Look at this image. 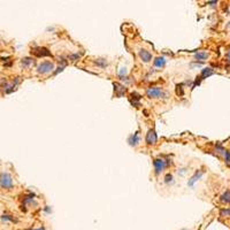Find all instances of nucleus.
Wrapping results in <instances>:
<instances>
[{"mask_svg": "<svg viewBox=\"0 0 230 230\" xmlns=\"http://www.w3.org/2000/svg\"><path fill=\"white\" fill-rule=\"evenodd\" d=\"M35 230H45L44 228H39V229H35Z\"/></svg>", "mask_w": 230, "mask_h": 230, "instance_id": "nucleus-21", "label": "nucleus"}, {"mask_svg": "<svg viewBox=\"0 0 230 230\" xmlns=\"http://www.w3.org/2000/svg\"><path fill=\"white\" fill-rule=\"evenodd\" d=\"M153 166L155 168V173L157 174H160L164 169V167L167 166V161L164 160V159H155L153 161Z\"/></svg>", "mask_w": 230, "mask_h": 230, "instance_id": "nucleus-5", "label": "nucleus"}, {"mask_svg": "<svg viewBox=\"0 0 230 230\" xmlns=\"http://www.w3.org/2000/svg\"><path fill=\"white\" fill-rule=\"evenodd\" d=\"M229 59H230V51H229Z\"/></svg>", "mask_w": 230, "mask_h": 230, "instance_id": "nucleus-22", "label": "nucleus"}, {"mask_svg": "<svg viewBox=\"0 0 230 230\" xmlns=\"http://www.w3.org/2000/svg\"><path fill=\"white\" fill-rule=\"evenodd\" d=\"M195 57H196L197 60H206L208 58V53H206V52H198V53H196Z\"/></svg>", "mask_w": 230, "mask_h": 230, "instance_id": "nucleus-12", "label": "nucleus"}, {"mask_svg": "<svg viewBox=\"0 0 230 230\" xmlns=\"http://www.w3.org/2000/svg\"><path fill=\"white\" fill-rule=\"evenodd\" d=\"M139 57H140V59H142L143 61H145V62H148V61L152 59L151 53L147 52V51H145V50H140V51H139Z\"/></svg>", "mask_w": 230, "mask_h": 230, "instance_id": "nucleus-7", "label": "nucleus"}, {"mask_svg": "<svg viewBox=\"0 0 230 230\" xmlns=\"http://www.w3.org/2000/svg\"><path fill=\"white\" fill-rule=\"evenodd\" d=\"M221 201H223V202H230V191H226L221 196Z\"/></svg>", "mask_w": 230, "mask_h": 230, "instance_id": "nucleus-14", "label": "nucleus"}, {"mask_svg": "<svg viewBox=\"0 0 230 230\" xmlns=\"http://www.w3.org/2000/svg\"><path fill=\"white\" fill-rule=\"evenodd\" d=\"M32 54L37 58L41 57H52V53L46 47H35L32 48Z\"/></svg>", "mask_w": 230, "mask_h": 230, "instance_id": "nucleus-4", "label": "nucleus"}, {"mask_svg": "<svg viewBox=\"0 0 230 230\" xmlns=\"http://www.w3.org/2000/svg\"><path fill=\"white\" fill-rule=\"evenodd\" d=\"M146 143L150 145H153L157 143V133L153 129L148 130V132L146 133Z\"/></svg>", "mask_w": 230, "mask_h": 230, "instance_id": "nucleus-6", "label": "nucleus"}, {"mask_svg": "<svg viewBox=\"0 0 230 230\" xmlns=\"http://www.w3.org/2000/svg\"><path fill=\"white\" fill-rule=\"evenodd\" d=\"M224 154H226V161H227V164H230V152L229 151H224Z\"/></svg>", "mask_w": 230, "mask_h": 230, "instance_id": "nucleus-18", "label": "nucleus"}, {"mask_svg": "<svg viewBox=\"0 0 230 230\" xmlns=\"http://www.w3.org/2000/svg\"><path fill=\"white\" fill-rule=\"evenodd\" d=\"M220 214H221V216H230V208L221 209L220 211Z\"/></svg>", "mask_w": 230, "mask_h": 230, "instance_id": "nucleus-16", "label": "nucleus"}, {"mask_svg": "<svg viewBox=\"0 0 230 230\" xmlns=\"http://www.w3.org/2000/svg\"><path fill=\"white\" fill-rule=\"evenodd\" d=\"M202 174H204V170H197V173H196V174L191 177V180L189 181V185H190V186H192V185L197 182L198 180L201 177V175H202Z\"/></svg>", "mask_w": 230, "mask_h": 230, "instance_id": "nucleus-8", "label": "nucleus"}, {"mask_svg": "<svg viewBox=\"0 0 230 230\" xmlns=\"http://www.w3.org/2000/svg\"><path fill=\"white\" fill-rule=\"evenodd\" d=\"M0 185L5 189H12L13 188V180L9 174L2 173L0 175Z\"/></svg>", "mask_w": 230, "mask_h": 230, "instance_id": "nucleus-1", "label": "nucleus"}, {"mask_svg": "<svg viewBox=\"0 0 230 230\" xmlns=\"http://www.w3.org/2000/svg\"><path fill=\"white\" fill-rule=\"evenodd\" d=\"M53 69H54L53 62H51V61H44V62H41V64L38 66L37 71H38L39 74H48V73H51Z\"/></svg>", "mask_w": 230, "mask_h": 230, "instance_id": "nucleus-2", "label": "nucleus"}, {"mask_svg": "<svg viewBox=\"0 0 230 230\" xmlns=\"http://www.w3.org/2000/svg\"><path fill=\"white\" fill-rule=\"evenodd\" d=\"M170 180H173V177H171V175H170V174H168V175L166 176V182L168 183V182H170Z\"/></svg>", "mask_w": 230, "mask_h": 230, "instance_id": "nucleus-20", "label": "nucleus"}, {"mask_svg": "<svg viewBox=\"0 0 230 230\" xmlns=\"http://www.w3.org/2000/svg\"><path fill=\"white\" fill-rule=\"evenodd\" d=\"M97 65L101 67H105L106 66V62H105V60L104 59H99V61H97Z\"/></svg>", "mask_w": 230, "mask_h": 230, "instance_id": "nucleus-19", "label": "nucleus"}, {"mask_svg": "<svg viewBox=\"0 0 230 230\" xmlns=\"http://www.w3.org/2000/svg\"><path fill=\"white\" fill-rule=\"evenodd\" d=\"M147 96L150 98H162L164 96H168V95L164 93L160 88H150L147 90Z\"/></svg>", "mask_w": 230, "mask_h": 230, "instance_id": "nucleus-3", "label": "nucleus"}, {"mask_svg": "<svg viewBox=\"0 0 230 230\" xmlns=\"http://www.w3.org/2000/svg\"><path fill=\"white\" fill-rule=\"evenodd\" d=\"M138 142H139L138 133H135L131 137V139H130V143H131V145H136V144H138Z\"/></svg>", "mask_w": 230, "mask_h": 230, "instance_id": "nucleus-15", "label": "nucleus"}, {"mask_svg": "<svg viewBox=\"0 0 230 230\" xmlns=\"http://www.w3.org/2000/svg\"><path fill=\"white\" fill-rule=\"evenodd\" d=\"M32 64H33V60L31 58H24V59H22V66L24 67V68L30 67Z\"/></svg>", "mask_w": 230, "mask_h": 230, "instance_id": "nucleus-11", "label": "nucleus"}, {"mask_svg": "<svg viewBox=\"0 0 230 230\" xmlns=\"http://www.w3.org/2000/svg\"><path fill=\"white\" fill-rule=\"evenodd\" d=\"M1 219H2L3 221H14V220H13V218H12L10 215H2V216H1Z\"/></svg>", "mask_w": 230, "mask_h": 230, "instance_id": "nucleus-17", "label": "nucleus"}, {"mask_svg": "<svg viewBox=\"0 0 230 230\" xmlns=\"http://www.w3.org/2000/svg\"><path fill=\"white\" fill-rule=\"evenodd\" d=\"M133 99H135V101H133L132 104H133V105H136V106H137V105H139V102H138V101L140 100V96H139V95H137V93H131V95H130V101H132Z\"/></svg>", "mask_w": 230, "mask_h": 230, "instance_id": "nucleus-13", "label": "nucleus"}, {"mask_svg": "<svg viewBox=\"0 0 230 230\" xmlns=\"http://www.w3.org/2000/svg\"><path fill=\"white\" fill-rule=\"evenodd\" d=\"M212 74H213V69H212V68H205V69H202L200 77H201V79H204V78H206V77L211 76Z\"/></svg>", "mask_w": 230, "mask_h": 230, "instance_id": "nucleus-9", "label": "nucleus"}, {"mask_svg": "<svg viewBox=\"0 0 230 230\" xmlns=\"http://www.w3.org/2000/svg\"><path fill=\"white\" fill-rule=\"evenodd\" d=\"M164 64H166V60H164V57H158L154 60V66L155 67H164Z\"/></svg>", "mask_w": 230, "mask_h": 230, "instance_id": "nucleus-10", "label": "nucleus"}]
</instances>
